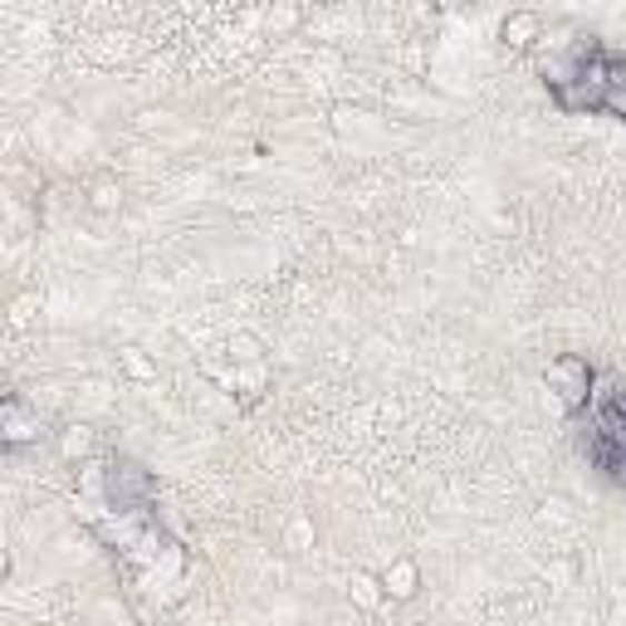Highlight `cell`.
<instances>
[{
	"instance_id": "5",
	"label": "cell",
	"mask_w": 626,
	"mask_h": 626,
	"mask_svg": "<svg viewBox=\"0 0 626 626\" xmlns=\"http://www.w3.org/2000/svg\"><path fill=\"white\" fill-rule=\"evenodd\" d=\"M382 587H387L391 603H411V597L421 593V568H416L411 558H397V563H391V568L382 573Z\"/></svg>"
},
{
	"instance_id": "6",
	"label": "cell",
	"mask_w": 626,
	"mask_h": 626,
	"mask_svg": "<svg viewBox=\"0 0 626 626\" xmlns=\"http://www.w3.org/2000/svg\"><path fill=\"white\" fill-rule=\"evenodd\" d=\"M348 597L358 603L362 612H377L387 603V587H382V573H352L348 578Z\"/></svg>"
},
{
	"instance_id": "4",
	"label": "cell",
	"mask_w": 626,
	"mask_h": 626,
	"mask_svg": "<svg viewBox=\"0 0 626 626\" xmlns=\"http://www.w3.org/2000/svg\"><path fill=\"white\" fill-rule=\"evenodd\" d=\"M499 40L514 49H529L534 40H544V16H538V10H514V16H505V24H499Z\"/></svg>"
},
{
	"instance_id": "9",
	"label": "cell",
	"mask_w": 626,
	"mask_h": 626,
	"mask_svg": "<svg viewBox=\"0 0 626 626\" xmlns=\"http://www.w3.org/2000/svg\"><path fill=\"white\" fill-rule=\"evenodd\" d=\"M230 358L236 362H260V342L255 338H230Z\"/></svg>"
},
{
	"instance_id": "7",
	"label": "cell",
	"mask_w": 626,
	"mask_h": 626,
	"mask_svg": "<svg viewBox=\"0 0 626 626\" xmlns=\"http://www.w3.org/2000/svg\"><path fill=\"white\" fill-rule=\"evenodd\" d=\"M59 456H64V460L93 456V431H89V426H64V431H59Z\"/></svg>"
},
{
	"instance_id": "3",
	"label": "cell",
	"mask_w": 626,
	"mask_h": 626,
	"mask_svg": "<svg viewBox=\"0 0 626 626\" xmlns=\"http://www.w3.org/2000/svg\"><path fill=\"white\" fill-rule=\"evenodd\" d=\"M40 436H44V416L34 407H24L20 397H6V411H0V440H6V450L40 446Z\"/></svg>"
},
{
	"instance_id": "2",
	"label": "cell",
	"mask_w": 626,
	"mask_h": 626,
	"mask_svg": "<svg viewBox=\"0 0 626 626\" xmlns=\"http://www.w3.org/2000/svg\"><path fill=\"white\" fill-rule=\"evenodd\" d=\"M544 382H548V391H554L558 407L568 416H583L587 407H593L597 372H593V362L587 358H578V352H558V358L544 367Z\"/></svg>"
},
{
	"instance_id": "10",
	"label": "cell",
	"mask_w": 626,
	"mask_h": 626,
	"mask_svg": "<svg viewBox=\"0 0 626 626\" xmlns=\"http://www.w3.org/2000/svg\"><path fill=\"white\" fill-rule=\"evenodd\" d=\"M122 362H128V372H132V377H157V367L147 362L138 348H122Z\"/></svg>"
},
{
	"instance_id": "8",
	"label": "cell",
	"mask_w": 626,
	"mask_h": 626,
	"mask_svg": "<svg viewBox=\"0 0 626 626\" xmlns=\"http://www.w3.org/2000/svg\"><path fill=\"white\" fill-rule=\"evenodd\" d=\"M118 201H122V187L113 177H98L93 181V196H89V206L93 211H118Z\"/></svg>"
},
{
	"instance_id": "1",
	"label": "cell",
	"mask_w": 626,
	"mask_h": 626,
	"mask_svg": "<svg viewBox=\"0 0 626 626\" xmlns=\"http://www.w3.org/2000/svg\"><path fill=\"white\" fill-rule=\"evenodd\" d=\"M103 499L113 505V514H147V505L157 499V475L142 460L113 456L103 465Z\"/></svg>"
}]
</instances>
